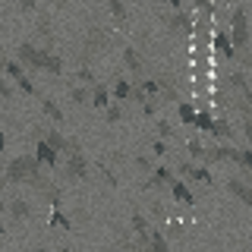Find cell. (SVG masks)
Masks as SVG:
<instances>
[{
    "mask_svg": "<svg viewBox=\"0 0 252 252\" xmlns=\"http://www.w3.org/2000/svg\"><path fill=\"white\" fill-rule=\"evenodd\" d=\"M10 183H32L35 189H41L44 192V177H41V161H38L35 155H19L13 158L10 164H6V173H3Z\"/></svg>",
    "mask_w": 252,
    "mask_h": 252,
    "instance_id": "1",
    "label": "cell"
},
{
    "mask_svg": "<svg viewBox=\"0 0 252 252\" xmlns=\"http://www.w3.org/2000/svg\"><path fill=\"white\" fill-rule=\"evenodd\" d=\"M230 38H233L236 54L249 47V19H246V6H233V13H230Z\"/></svg>",
    "mask_w": 252,
    "mask_h": 252,
    "instance_id": "2",
    "label": "cell"
},
{
    "mask_svg": "<svg viewBox=\"0 0 252 252\" xmlns=\"http://www.w3.org/2000/svg\"><path fill=\"white\" fill-rule=\"evenodd\" d=\"M16 60L26 63V66H32V69H44V73H47V63H51V51H41V47H35V44L22 41L19 47H16Z\"/></svg>",
    "mask_w": 252,
    "mask_h": 252,
    "instance_id": "3",
    "label": "cell"
},
{
    "mask_svg": "<svg viewBox=\"0 0 252 252\" xmlns=\"http://www.w3.org/2000/svg\"><path fill=\"white\" fill-rule=\"evenodd\" d=\"M63 177L66 180H85L89 177V161H85L82 152L66 155V167H63Z\"/></svg>",
    "mask_w": 252,
    "mask_h": 252,
    "instance_id": "4",
    "label": "cell"
},
{
    "mask_svg": "<svg viewBox=\"0 0 252 252\" xmlns=\"http://www.w3.org/2000/svg\"><path fill=\"white\" fill-rule=\"evenodd\" d=\"M167 26H170L173 35H192V32H195V19H192V13L180 10V13H173L167 19Z\"/></svg>",
    "mask_w": 252,
    "mask_h": 252,
    "instance_id": "5",
    "label": "cell"
},
{
    "mask_svg": "<svg viewBox=\"0 0 252 252\" xmlns=\"http://www.w3.org/2000/svg\"><path fill=\"white\" fill-rule=\"evenodd\" d=\"M35 158H38L41 164H47V167H57V161H60V155L54 152V148L47 145L44 139H38V145H35Z\"/></svg>",
    "mask_w": 252,
    "mask_h": 252,
    "instance_id": "6",
    "label": "cell"
},
{
    "mask_svg": "<svg viewBox=\"0 0 252 252\" xmlns=\"http://www.w3.org/2000/svg\"><path fill=\"white\" fill-rule=\"evenodd\" d=\"M227 189H230V192H233V195H236V199H240V202H246L249 208H252V186H246V183H243V180L230 177V180H227Z\"/></svg>",
    "mask_w": 252,
    "mask_h": 252,
    "instance_id": "7",
    "label": "cell"
},
{
    "mask_svg": "<svg viewBox=\"0 0 252 252\" xmlns=\"http://www.w3.org/2000/svg\"><path fill=\"white\" fill-rule=\"evenodd\" d=\"M123 63L129 66V73L136 76V82H142V69H145V66H142V57H139V51L126 47V51H123Z\"/></svg>",
    "mask_w": 252,
    "mask_h": 252,
    "instance_id": "8",
    "label": "cell"
},
{
    "mask_svg": "<svg viewBox=\"0 0 252 252\" xmlns=\"http://www.w3.org/2000/svg\"><path fill=\"white\" fill-rule=\"evenodd\" d=\"M215 47H218V51H220V54H224V57H227V60H233V57H240V54H236V47H233V38H230V35H227V32H218V35H215Z\"/></svg>",
    "mask_w": 252,
    "mask_h": 252,
    "instance_id": "9",
    "label": "cell"
},
{
    "mask_svg": "<svg viewBox=\"0 0 252 252\" xmlns=\"http://www.w3.org/2000/svg\"><path fill=\"white\" fill-rule=\"evenodd\" d=\"M180 173H186L189 180H199V183H211V173H208V167H195V164H189V161L180 164Z\"/></svg>",
    "mask_w": 252,
    "mask_h": 252,
    "instance_id": "10",
    "label": "cell"
},
{
    "mask_svg": "<svg viewBox=\"0 0 252 252\" xmlns=\"http://www.w3.org/2000/svg\"><path fill=\"white\" fill-rule=\"evenodd\" d=\"M92 104L98 107V110H107V107H110V92H107V85H94V89H92Z\"/></svg>",
    "mask_w": 252,
    "mask_h": 252,
    "instance_id": "11",
    "label": "cell"
},
{
    "mask_svg": "<svg viewBox=\"0 0 252 252\" xmlns=\"http://www.w3.org/2000/svg\"><path fill=\"white\" fill-rule=\"evenodd\" d=\"M170 192H173V199H177L180 205H192V202H195L192 192H189V186L180 183V180H173V183H170Z\"/></svg>",
    "mask_w": 252,
    "mask_h": 252,
    "instance_id": "12",
    "label": "cell"
},
{
    "mask_svg": "<svg viewBox=\"0 0 252 252\" xmlns=\"http://www.w3.org/2000/svg\"><path fill=\"white\" fill-rule=\"evenodd\" d=\"M132 92H136V85H129L126 79H117V82H114V98H117V101L132 98Z\"/></svg>",
    "mask_w": 252,
    "mask_h": 252,
    "instance_id": "13",
    "label": "cell"
},
{
    "mask_svg": "<svg viewBox=\"0 0 252 252\" xmlns=\"http://www.w3.org/2000/svg\"><path fill=\"white\" fill-rule=\"evenodd\" d=\"M195 117H199V110L189 104V101H180V120L186 126H195Z\"/></svg>",
    "mask_w": 252,
    "mask_h": 252,
    "instance_id": "14",
    "label": "cell"
},
{
    "mask_svg": "<svg viewBox=\"0 0 252 252\" xmlns=\"http://www.w3.org/2000/svg\"><path fill=\"white\" fill-rule=\"evenodd\" d=\"M3 73L10 76V79H16V82H19V79L26 76V69H22V63H19V60H3Z\"/></svg>",
    "mask_w": 252,
    "mask_h": 252,
    "instance_id": "15",
    "label": "cell"
},
{
    "mask_svg": "<svg viewBox=\"0 0 252 252\" xmlns=\"http://www.w3.org/2000/svg\"><path fill=\"white\" fill-rule=\"evenodd\" d=\"M10 215H13V218H29V215H32L29 202H26V199H13V202H10Z\"/></svg>",
    "mask_w": 252,
    "mask_h": 252,
    "instance_id": "16",
    "label": "cell"
},
{
    "mask_svg": "<svg viewBox=\"0 0 252 252\" xmlns=\"http://www.w3.org/2000/svg\"><path fill=\"white\" fill-rule=\"evenodd\" d=\"M195 129L211 132V129H215V117H211L208 110H199V117H195Z\"/></svg>",
    "mask_w": 252,
    "mask_h": 252,
    "instance_id": "17",
    "label": "cell"
},
{
    "mask_svg": "<svg viewBox=\"0 0 252 252\" xmlns=\"http://www.w3.org/2000/svg\"><path fill=\"white\" fill-rule=\"evenodd\" d=\"M51 227H63V230H73V220L63 215L60 208H54V211H51Z\"/></svg>",
    "mask_w": 252,
    "mask_h": 252,
    "instance_id": "18",
    "label": "cell"
},
{
    "mask_svg": "<svg viewBox=\"0 0 252 252\" xmlns=\"http://www.w3.org/2000/svg\"><path fill=\"white\" fill-rule=\"evenodd\" d=\"M164 183H173V177H170L167 167H158V170L152 173V180H148V186H164Z\"/></svg>",
    "mask_w": 252,
    "mask_h": 252,
    "instance_id": "19",
    "label": "cell"
},
{
    "mask_svg": "<svg viewBox=\"0 0 252 252\" xmlns=\"http://www.w3.org/2000/svg\"><path fill=\"white\" fill-rule=\"evenodd\" d=\"M41 110H44V114H47V117H54V120H57V123H63V110L57 107V101H51V98H44V101H41Z\"/></svg>",
    "mask_w": 252,
    "mask_h": 252,
    "instance_id": "20",
    "label": "cell"
},
{
    "mask_svg": "<svg viewBox=\"0 0 252 252\" xmlns=\"http://www.w3.org/2000/svg\"><path fill=\"white\" fill-rule=\"evenodd\" d=\"M211 136H218V139H230V136H233V126L227 123V120H215V129H211Z\"/></svg>",
    "mask_w": 252,
    "mask_h": 252,
    "instance_id": "21",
    "label": "cell"
},
{
    "mask_svg": "<svg viewBox=\"0 0 252 252\" xmlns=\"http://www.w3.org/2000/svg\"><path fill=\"white\" fill-rule=\"evenodd\" d=\"M230 85L233 89H240L243 94L249 92V82H246V73H243V69H236V73H230Z\"/></svg>",
    "mask_w": 252,
    "mask_h": 252,
    "instance_id": "22",
    "label": "cell"
},
{
    "mask_svg": "<svg viewBox=\"0 0 252 252\" xmlns=\"http://www.w3.org/2000/svg\"><path fill=\"white\" fill-rule=\"evenodd\" d=\"M186 148H189V155H192L195 161H205V155H208V148H205V145H202L199 139H192V142H189Z\"/></svg>",
    "mask_w": 252,
    "mask_h": 252,
    "instance_id": "23",
    "label": "cell"
},
{
    "mask_svg": "<svg viewBox=\"0 0 252 252\" xmlns=\"http://www.w3.org/2000/svg\"><path fill=\"white\" fill-rule=\"evenodd\" d=\"M69 98H73L76 104H92V94L85 92V89H76V85H73V89H69Z\"/></svg>",
    "mask_w": 252,
    "mask_h": 252,
    "instance_id": "24",
    "label": "cell"
},
{
    "mask_svg": "<svg viewBox=\"0 0 252 252\" xmlns=\"http://www.w3.org/2000/svg\"><path fill=\"white\" fill-rule=\"evenodd\" d=\"M107 6H110V13H114V16H117L120 22H126V16H129V13H126L123 0H107Z\"/></svg>",
    "mask_w": 252,
    "mask_h": 252,
    "instance_id": "25",
    "label": "cell"
},
{
    "mask_svg": "<svg viewBox=\"0 0 252 252\" xmlns=\"http://www.w3.org/2000/svg\"><path fill=\"white\" fill-rule=\"evenodd\" d=\"M47 73H51V76H60V73H63V60L57 57V54H51V63H47Z\"/></svg>",
    "mask_w": 252,
    "mask_h": 252,
    "instance_id": "26",
    "label": "cell"
},
{
    "mask_svg": "<svg viewBox=\"0 0 252 252\" xmlns=\"http://www.w3.org/2000/svg\"><path fill=\"white\" fill-rule=\"evenodd\" d=\"M104 117H107V120H110V123H117V120H123V107H120V104H110V107L104 110Z\"/></svg>",
    "mask_w": 252,
    "mask_h": 252,
    "instance_id": "27",
    "label": "cell"
},
{
    "mask_svg": "<svg viewBox=\"0 0 252 252\" xmlns=\"http://www.w3.org/2000/svg\"><path fill=\"white\" fill-rule=\"evenodd\" d=\"M79 79H82V82H89L92 85V89H94V85H98V82H94V73H92V69L89 66H82V69H79V73H76Z\"/></svg>",
    "mask_w": 252,
    "mask_h": 252,
    "instance_id": "28",
    "label": "cell"
},
{
    "mask_svg": "<svg viewBox=\"0 0 252 252\" xmlns=\"http://www.w3.org/2000/svg\"><path fill=\"white\" fill-rule=\"evenodd\" d=\"M0 98H3V101H13V89H10V82H6V79H0Z\"/></svg>",
    "mask_w": 252,
    "mask_h": 252,
    "instance_id": "29",
    "label": "cell"
},
{
    "mask_svg": "<svg viewBox=\"0 0 252 252\" xmlns=\"http://www.w3.org/2000/svg\"><path fill=\"white\" fill-rule=\"evenodd\" d=\"M16 85H19V89L26 92V94H35V85H32V79H29V76H22V79H19Z\"/></svg>",
    "mask_w": 252,
    "mask_h": 252,
    "instance_id": "30",
    "label": "cell"
},
{
    "mask_svg": "<svg viewBox=\"0 0 252 252\" xmlns=\"http://www.w3.org/2000/svg\"><path fill=\"white\" fill-rule=\"evenodd\" d=\"M38 32L44 35V41H47V44H54V35H51V29H47V19H41V22H38Z\"/></svg>",
    "mask_w": 252,
    "mask_h": 252,
    "instance_id": "31",
    "label": "cell"
},
{
    "mask_svg": "<svg viewBox=\"0 0 252 252\" xmlns=\"http://www.w3.org/2000/svg\"><path fill=\"white\" fill-rule=\"evenodd\" d=\"M170 132H173V126H170L167 120H158V136H164V139H167Z\"/></svg>",
    "mask_w": 252,
    "mask_h": 252,
    "instance_id": "32",
    "label": "cell"
},
{
    "mask_svg": "<svg viewBox=\"0 0 252 252\" xmlns=\"http://www.w3.org/2000/svg\"><path fill=\"white\" fill-rule=\"evenodd\" d=\"M180 233H183V224L173 220V224H167V233H164V236H180Z\"/></svg>",
    "mask_w": 252,
    "mask_h": 252,
    "instance_id": "33",
    "label": "cell"
},
{
    "mask_svg": "<svg viewBox=\"0 0 252 252\" xmlns=\"http://www.w3.org/2000/svg\"><path fill=\"white\" fill-rule=\"evenodd\" d=\"M152 152H155L158 158H161V155H167V145H164V142H161V139H155V145H152Z\"/></svg>",
    "mask_w": 252,
    "mask_h": 252,
    "instance_id": "34",
    "label": "cell"
},
{
    "mask_svg": "<svg viewBox=\"0 0 252 252\" xmlns=\"http://www.w3.org/2000/svg\"><path fill=\"white\" fill-rule=\"evenodd\" d=\"M19 10H22V13H29V10H35V0H19Z\"/></svg>",
    "mask_w": 252,
    "mask_h": 252,
    "instance_id": "35",
    "label": "cell"
},
{
    "mask_svg": "<svg viewBox=\"0 0 252 252\" xmlns=\"http://www.w3.org/2000/svg\"><path fill=\"white\" fill-rule=\"evenodd\" d=\"M164 3L173 6V13H180V10H183V0H164Z\"/></svg>",
    "mask_w": 252,
    "mask_h": 252,
    "instance_id": "36",
    "label": "cell"
},
{
    "mask_svg": "<svg viewBox=\"0 0 252 252\" xmlns=\"http://www.w3.org/2000/svg\"><path fill=\"white\" fill-rule=\"evenodd\" d=\"M240 164H246V167L252 170V152H243V158H240Z\"/></svg>",
    "mask_w": 252,
    "mask_h": 252,
    "instance_id": "37",
    "label": "cell"
},
{
    "mask_svg": "<svg viewBox=\"0 0 252 252\" xmlns=\"http://www.w3.org/2000/svg\"><path fill=\"white\" fill-rule=\"evenodd\" d=\"M142 110H145V114H148V117H152V114H155V110H158V104H155V101H148V104H142Z\"/></svg>",
    "mask_w": 252,
    "mask_h": 252,
    "instance_id": "38",
    "label": "cell"
},
{
    "mask_svg": "<svg viewBox=\"0 0 252 252\" xmlns=\"http://www.w3.org/2000/svg\"><path fill=\"white\" fill-rule=\"evenodd\" d=\"M136 164H139L142 170H148V167H152V161H148V158H136Z\"/></svg>",
    "mask_w": 252,
    "mask_h": 252,
    "instance_id": "39",
    "label": "cell"
},
{
    "mask_svg": "<svg viewBox=\"0 0 252 252\" xmlns=\"http://www.w3.org/2000/svg\"><path fill=\"white\" fill-rule=\"evenodd\" d=\"M246 139L252 142V117H246Z\"/></svg>",
    "mask_w": 252,
    "mask_h": 252,
    "instance_id": "40",
    "label": "cell"
},
{
    "mask_svg": "<svg viewBox=\"0 0 252 252\" xmlns=\"http://www.w3.org/2000/svg\"><path fill=\"white\" fill-rule=\"evenodd\" d=\"M3 148H6V132L0 129V155H3Z\"/></svg>",
    "mask_w": 252,
    "mask_h": 252,
    "instance_id": "41",
    "label": "cell"
},
{
    "mask_svg": "<svg viewBox=\"0 0 252 252\" xmlns=\"http://www.w3.org/2000/svg\"><path fill=\"white\" fill-rule=\"evenodd\" d=\"M32 252H47V249H44V246H38V249H32Z\"/></svg>",
    "mask_w": 252,
    "mask_h": 252,
    "instance_id": "42",
    "label": "cell"
},
{
    "mask_svg": "<svg viewBox=\"0 0 252 252\" xmlns=\"http://www.w3.org/2000/svg\"><path fill=\"white\" fill-rule=\"evenodd\" d=\"M63 3H66V0H57V6H63Z\"/></svg>",
    "mask_w": 252,
    "mask_h": 252,
    "instance_id": "43",
    "label": "cell"
},
{
    "mask_svg": "<svg viewBox=\"0 0 252 252\" xmlns=\"http://www.w3.org/2000/svg\"><path fill=\"white\" fill-rule=\"evenodd\" d=\"M0 236H3V224H0Z\"/></svg>",
    "mask_w": 252,
    "mask_h": 252,
    "instance_id": "44",
    "label": "cell"
},
{
    "mask_svg": "<svg viewBox=\"0 0 252 252\" xmlns=\"http://www.w3.org/2000/svg\"><path fill=\"white\" fill-rule=\"evenodd\" d=\"M0 69H3V57H0Z\"/></svg>",
    "mask_w": 252,
    "mask_h": 252,
    "instance_id": "45",
    "label": "cell"
},
{
    "mask_svg": "<svg viewBox=\"0 0 252 252\" xmlns=\"http://www.w3.org/2000/svg\"><path fill=\"white\" fill-rule=\"evenodd\" d=\"M249 243H252V236H249Z\"/></svg>",
    "mask_w": 252,
    "mask_h": 252,
    "instance_id": "46",
    "label": "cell"
}]
</instances>
